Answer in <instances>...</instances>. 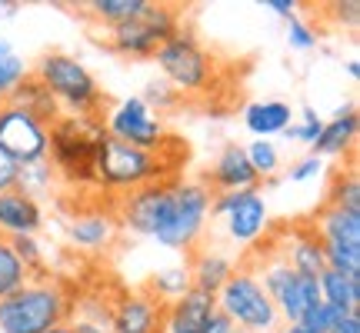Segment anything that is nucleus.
<instances>
[{
  "mask_svg": "<svg viewBox=\"0 0 360 333\" xmlns=\"http://www.w3.org/2000/svg\"><path fill=\"white\" fill-rule=\"evenodd\" d=\"M330 333H360V310H347L340 313L330 327Z\"/></svg>",
  "mask_w": 360,
  "mask_h": 333,
  "instance_id": "ea45409f",
  "label": "nucleus"
},
{
  "mask_svg": "<svg viewBox=\"0 0 360 333\" xmlns=\"http://www.w3.org/2000/svg\"><path fill=\"white\" fill-rule=\"evenodd\" d=\"M44 227V210L34 197L24 190H4L0 193V237L17 240V237H37Z\"/></svg>",
  "mask_w": 360,
  "mask_h": 333,
  "instance_id": "4468645a",
  "label": "nucleus"
},
{
  "mask_svg": "<svg viewBox=\"0 0 360 333\" xmlns=\"http://www.w3.org/2000/svg\"><path fill=\"white\" fill-rule=\"evenodd\" d=\"M34 80L53 97V103H60L67 114L77 117H101L103 93L97 87V80L87 67L80 64L70 53H47L40 57Z\"/></svg>",
  "mask_w": 360,
  "mask_h": 333,
  "instance_id": "39448f33",
  "label": "nucleus"
},
{
  "mask_svg": "<svg viewBox=\"0 0 360 333\" xmlns=\"http://www.w3.org/2000/svg\"><path fill=\"white\" fill-rule=\"evenodd\" d=\"M327 270H337L344 277H360V247L350 244H321Z\"/></svg>",
  "mask_w": 360,
  "mask_h": 333,
  "instance_id": "2f4dec72",
  "label": "nucleus"
},
{
  "mask_svg": "<svg viewBox=\"0 0 360 333\" xmlns=\"http://www.w3.org/2000/svg\"><path fill=\"white\" fill-rule=\"evenodd\" d=\"M164 307L150 290L130 294L110 310V330L107 333H160L164 327Z\"/></svg>",
  "mask_w": 360,
  "mask_h": 333,
  "instance_id": "ddd939ff",
  "label": "nucleus"
},
{
  "mask_svg": "<svg viewBox=\"0 0 360 333\" xmlns=\"http://www.w3.org/2000/svg\"><path fill=\"white\" fill-rule=\"evenodd\" d=\"M340 317L337 310H330L327 303H317V307H310L304 317H300V323L307 327V330L314 333H330V327H334V320Z\"/></svg>",
  "mask_w": 360,
  "mask_h": 333,
  "instance_id": "c9c22d12",
  "label": "nucleus"
},
{
  "mask_svg": "<svg viewBox=\"0 0 360 333\" xmlns=\"http://www.w3.org/2000/svg\"><path fill=\"white\" fill-rule=\"evenodd\" d=\"M264 7H267V11H274L277 17H283V20L297 17V4H294V0H267Z\"/></svg>",
  "mask_w": 360,
  "mask_h": 333,
  "instance_id": "79ce46f5",
  "label": "nucleus"
},
{
  "mask_svg": "<svg viewBox=\"0 0 360 333\" xmlns=\"http://www.w3.org/2000/svg\"><path fill=\"white\" fill-rule=\"evenodd\" d=\"M180 30V17L170 4H147V11L110 27L107 44L124 57H154L164 44Z\"/></svg>",
  "mask_w": 360,
  "mask_h": 333,
  "instance_id": "0eeeda50",
  "label": "nucleus"
},
{
  "mask_svg": "<svg viewBox=\"0 0 360 333\" xmlns=\"http://www.w3.org/2000/svg\"><path fill=\"white\" fill-rule=\"evenodd\" d=\"M210 217H217L224 223V233L231 237L233 244H257L270 227V210L260 187L214 193Z\"/></svg>",
  "mask_w": 360,
  "mask_h": 333,
  "instance_id": "9b49d317",
  "label": "nucleus"
},
{
  "mask_svg": "<svg viewBox=\"0 0 360 333\" xmlns=\"http://www.w3.org/2000/svg\"><path fill=\"white\" fill-rule=\"evenodd\" d=\"M27 77H30V74H27L24 57L13 51L7 40L0 37V97L7 100V97H11L13 90L20 87V84H24Z\"/></svg>",
  "mask_w": 360,
  "mask_h": 333,
  "instance_id": "a878e982",
  "label": "nucleus"
},
{
  "mask_svg": "<svg viewBox=\"0 0 360 333\" xmlns=\"http://www.w3.org/2000/svg\"><path fill=\"white\" fill-rule=\"evenodd\" d=\"M310 230L317 233L321 244H350L360 247V214H347L340 207L323 204L317 217L310 223Z\"/></svg>",
  "mask_w": 360,
  "mask_h": 333,
  "instance_id": "6ab92c4d",
  "label": "nucleus"
},
{
  "mask_svg": "<svg viewBox=\"0 0 360 333\" xmlns=\"http://www.w3.org/2000/svg\"><path fill=\"white\" fill-rule=\"evenodd\" d=\"M174 174V160L150 150H137L130 143H120L114 137L103 133L97 143V157H94V187L114 193H130L141 190L147 183H160L170 180Z\"/></svg>",
  "mask_w": 360,
  "mask_h": 333,
  "instance_id": "20e7f679",
  "label": "nucleus"
},
{
  "mask_svg": "<svg viewBox=\"0 0 360 333\" xmlns=\"http://www.w3.org/2000/svg\"><path fill=\"white\" fill-rule=\"evenodd\" d=\"M257 280H260V287L267 290L270 303H274V310H277L281 323H297L310 307L323 303L317 277L294 273V270L287 267L283 256H270L267 263H260Z\"/></svg>",
  "mask_w": 360,
  "mask_h": 333,
  "instance_id": "6e6552de",
  "label": "nucleus"
},
{
  "mask_svg": "<svg viewBox=\"0 0 360 333\" xmlns=\"http://www.w3.org/2000/svg\"><path fill=\"white\" fill-rule=\"evenodd\" d=\"M70 290L47 273L30 277L13 294L0 296V333H44L70 317Z\"/></svg>",
  "mask_w": 360,
  "mask_h": 333,
  "instance_id": "f257e3e1",
  "label": "nucleus"
},
{
  "mask_svg": "<svg viewBox=\"0 0 360 333\" xmlns=\"http://www.w3.org/2000/svg\"><path fill=\"white\" fill-rule=\"evenodd\" d=\"M0 150L11 157L17 166L47 160L51 150V124L27 110L20 103L4 100L0 107Z\"/></svg>",
  "mask_w": 360,
  "mask_h": 333,
  "instance_id": "9d476101",
  "label": "nucleus"
},
{
  "mask_svg": "<svg viewBox=\"0 0 360 333\" xmlns=\"http://www.w3.org/2000/svg\"><path fill=\"white\" fill-rule=\"evenodd\" d=\"M103 133H107L103 117L57 114L51 124V150H47L57 180L70 187H94V157Z\"/></svg>",
  "mask_w": 360,
  "mask_h": 333,
  "instance_id": "7ed1b4c3",
  "label": "nucleus"
},
{
  "mask_svg": "<svg viewBox=\"0 0 360 333\" xmlns=\"http://www.w3.org/2000/svg\"><path fill=\"white\" fill-rule=\"evenodd\" d=\"M214 310H217L214 294H204V290L191 287L180 300L164 307V327H160V333H204V323Z\"/></svg>",
  "mask_w": 360,
  "mask_h": 333,
  "instance_id": "dca6fc26",
  "label": "nucleus"
},
{
  "mask_svg": "<svg viewBox=\"0 0 360 333\" xmlns=\"http://www.w3.org/2000/svg\"><path fill=\"white\" fill-rule=\"evenodd\" d=\"M147 4L150 0H90V4H84V11H87L90 20L117 27V24H124V20H130V17L143 13Z\"/></svg>",
  "mask_w": 360,
  "mask_h": 333,
  "instance_id": "b1692460",
  "label": "nucleus"
},
{
  "mask_svg": "<svg viewBox=\"0 0 360 333\" xmlns=\"http://www.w3.org/2000/svg\"><path fill=\"white\" fill-rule=\"evenodd\" d=\"M107 137H114L120 143H130L137 150H150V154H160L167 150V127H164V117L157 114L154 107H147L143 97H127L120 100L107 114Z\"/></svg>",
  "mask_w": 360,
  "mask_h": 333,
  "instance_id": "f8f14e48",
  "label": "nucleus"
},
{
  "mask_svg": "<svg viewBox=\"0 0 360 333\" xmlns=\"http://www.w3.org/2000/svg\"><path fill=\"white\" fill-rule=\"evenodd\" d=\"M210 204H214V193L207 183L170 177L164 207H160V217L154 227V240L170 250H193L207 230Z\"/></svg>",
  "mask_w": 360,
  "mask_h": 333,
  "instance_id": "f03ea898",
  "label": "nucleus"
},
{
  "mask_svg": "<svg viewBox=\"0 0 360 333\" xmlns=\"http://www.w3.org/2000/svg\"><path fill=\"white\" fill-rule=\"evenodd\" d=\"M154 57L160 74L167 77V87H174V93H204L214 84V60H210V53L191 34H184V30H177Z\"/></svg>",
  "mask_w": 360,
  "mask_h": 333,
  "instance_id": "1a4fd4ad",
  "label": "nucleus"
},
{
  "mask_svg": "<svg viewBox=\"0 0 360 333\" xmlns=\"http://www.w3.org/2000/svg\"><path fill=\"white\" fill-rule=\"evenodd\" d=\"M281 256L287 260V267L294 270V273H304V277H321L323 270H327V263H323V247L310 227L294 230L290 244H287V250H283Z\"/></svg>",
  "mask_w": 360,
  "mask_h": 333,
  "instance_id": "412c9836",
  "label": "nucleus"
},
{
  "mask_svg": "<svg viewBox=\"0 0 360 333\" xmlns=\"http://www.w3.org/2000/svg\"><path fill=\"white\" fill-rule=\"evenodd\" d=\"M287 44H290L294 51H314V47H317V30H314L307 20L290 17V20H287Z\"/></svg>",
  "mask_w": 360,
  "mask_h": 333,
  "instance_id": "f704fd0d",
  "label": "nucleus"
},
{
  "mask_svg": "<svg viewBox=\"0 0 360 333\" xmlns=\"http://www.w3.org/2000/svg\"><path fill=\"white\" fill-rule=\"evenodd\" d=\"M281 333H314V330H307L304 323L297 320V323H283V330H281Z\"/></svg>",
  "mask_w": 360,
  "mask_h": 333,
  "instance_id": "c03bdc74",
  "label": "nucleus"
},
{
  "mask_svg": "<svg viewBox=\"0 0 360 333\" xmlns=\"http://www.w3.org/2000/svg\"><path fill=\"white\" fill-rule=\"evenodd\" d=\"M330 207H340L347 214H360V180L357 170H347V174H337L334 183H330Z\"/></svg>",
  "mask_w": 360,
  "mask_h": 333,
  "instance_id": "7c9ffc66",
  "label": "nucleus"
},
{
  "mask_svg": "<svg viewBox=\"0 0 360 333\" xmlns=\"http://www.w3.org/2000/svg\"><path fill=\"white\" fill-rule=\"evenodd\" d=\"M27 280H30V273H27V267L17 260L11 240H7V237H0V296L13 294V290H17V287H24Z\"/></svg>",
  "mask_w": 360,
  "mask_h": 333,
  "instance_id": "cd10ccee",
  "label": "nucleus"
},
{
  "mask_svg": "<svg viewBox=\"0 0 360 333\" xmlns=\"http://www.w3.org/2000/svg\"><path fill=\"white\" fill-rule=\"evenodd\" d=\"M11 103H20V107H27V110H34L37 117H44L47 124H53L57 120V103H53V97L47 93V90L40 87L34 77H27L20 87L13 90L11 97H7Z\"/></svg>",
  "mask_w": 360,
  "mask_h": 333,
  "instance_id": "393cba45",
  "label": "nucleus"
},
{
  "mask_svg": "<svg viewBox=\"0 0 360 333\" xmlns=\"http://www.w3.org/2000/svg\"><path fill=\"white\" fill-rule=\"evenodd\" d=\"M347 74H350L354 80L360 77V60H347Z\"/></svg>",
  "mask_w": 360,
  "mask_h": 333,
  "instance_id": "a18cd8bd",
  "label": "nucleus"
},
{
  "mask_svg": "<svg viewBox=\"0 0 360 333\" xmlns=\"http://www.w3.org/2000/svg\"><path fill=\"white\" fill-rule=\"evenodd\" d=\"M214 300L220 313L240 333H270L281 327V317L254 270H233L231 280L214 294Z\"/></svg>",
  "mask_w": 360,
  "mask_h": 333,
  "instance_id": "423d86ee",
  "label": "nucleus"
},
{
  "mask_svg": "<svg viewBox=\"0 0 360 333\" xmlns=\"http://www.w3.org/2000/svg\"><path fill=\"white\" fill-rule=\"evenodd\" d=\"M0 107H4V97H0Z\"/></svg>",
  "mask_w": 360,
  "mask_h": 333,
  "instance_id": "de8ad7c7",
  "label": "nucleus"
},
{
  "mask_svg": "<svg viewBox=\"0 0 360 333\" xmlns=\"http://www.w3.org/2000/svg\"><path fill=\"white\" fill-rule=\"evenodd\" d=\"M294 124V110L283 100H257L244 110V127L254 133V141H270Z\"/></svg>",
  "mask_w": 360,
  "mask_h": 333,
  "instance_id": "aec40b11",
  "label": "nucleus"
},
{
  "mask_svg": "<svg viewBox=\"0 0 360 333\" xmlns=\"http://www.w3.org/2000/svg\"><path fill=\"white\" fill-rule=\"evenodd\" d=\"M323 174V160L321 157H304V160H297L290 170H287V180L290 183H307V180H314V177H321Z\"/></svg>",
  "mask_w": 360,
  "mask_h": 333,
  "instance_id": "e433bc0d",
  "label": "nucleus"
},
{
  "mask_svg": "<svg viewBox=\"0 0 360 333\" xmlns=\"http://www.w3.org/2000/svg\"><path fill=\"white\" fill-rule=\"evenodd\" d=\"M244 154H247L250 170L257 174V180H270L274 174H277V166H281V154H277V147H274L270 141L244 143Z\"/></svg>",
  "mask_w": 360,
  "mask_h": 333,
  "instance_id": "c756f323",
  "label": "nucleus"
},
{
  "mask_svg": "<svg viewBox=\"0 0 360 333\" xmlns=\"http://www.w3.org/2000/svg\"><path fill=\"white\" fill-rule=\"evenodd\" d=\"M260 180L247 164L244 143H227L217 154L214 166H210V187H217V193H231V190H250Z\"/></svg>",
  "mask_w": 360,
  "mask_h": 333,
  "instance_id": "f3484780",
  "label": "nucleus"
},
{
  "mask_svg": "<svg viewBox=\"0 0 360 333\" xmlns=\"http://www.w3.org/2000/svg\"><path fill=\"white\" fill-rule=\"evenodd\" d=\"M191 290V273L187 267H167L154 273V280H150V294L160 300V303H174L180 296Z\"/></svg>",
  "mask_w": 360,
  "mask_h": 333,
  "instance_id": "bb28decb",
  "label": "nucleus"
},
{
  "mask_svg": "<svg viewBox=\"0 0 360 333\" xmlns=\"http://www.w3.org/2000/svg\"><path fill=\"white\" fill-rule=\"evenodd\" d=\"M11 247H13V254H17V260L27 267L30 277L44 273V247L37 244V237H17V240H11Z\"/></svg>",
  "mask_w": 360,
  "mask_h": 333,
  "instance_id": "72a5a7b5",
  "label": "nucleus"
},
{
  "mask_svg": "<svg viewBox=\"0 0 360 333\" xmlns=\"http://www.w3.org/2000/svg\"><path fill=\"white\" fill-rule=\"evenodd\" d=\"M321 300L337 313H347V310H360V277H344L337 270H323L321 277Z\"/></svg>",
  "mask_w": 360,
  "mask_h": 333,
  "instance_id": "5701e85b",
  "label": "nucleus"
},
{
  "mask_svg": "<svg viewBox=\"0 0 360 333\" xmlns=\"http://www.w3.org/2000/svg\"><path fill=\"white\" fill-rule=\"evenodd\" d=\"M20 11V4H13V0H0V20H7L13 13Z\"/></svg>",
  "mask_w": 360,
  "mask_h": 333,
  "instance_id": "37998d69",
  "label": "nucleus"
},
{
  "mask_svg": "<svg viewBox=\"0 0 360 333\" xmlns=\"http://www.w3.org/2000/svg\"><path fill=\"white\" fill-rule=\"evenodd\" d=\"M357 107H344V110H337L330 120H323L321 127V137L314 141V157H321V160H327V157H340L347 154L350 147H354V141H357Z\"/></svg>",
  "mask_w": 360,
  "mask_h": 333,
  "instance_id": "a211bd4d",
  "label": "nucleus"
},
{
  "mask_svg": "<svg viewBox=\"0 0 360 333\" xmlns=\"http://www.w3.org/2000/svg\"><path fill=\"white\" fill-rule=\"evenodd\" d=\"M321 127H323V120L317 117V110H314V107H304L300 120L283 130V137H287V141H297V143H307V147H314V141L321 137Z\"/></svg>",
  "mask_w": 360,
  "mask_h": 333,
  "instance_id": "473e14b6",
  "label": "nucleus"
},
{
  "mask_svg": "<svg viewBox=\"0 0 360 333\" xmlns=\"http://www.w3.org/2000/svg\"><path fill=\"white\" fill-rule=\"evenodd\" d=\"M174 100H177V93H174L167 84H150L147 93H143V103H147V107L157 103V114H160V107H167V103H174Z\"/></svg>",
  "mask_w": 360,
  "mask_h": 333,
  "instance_id": "4c0bfd02",
  "label": "nucleus"
},
{
  "mask_svg": "<svg viewBox=\"0 0 360 333\" xmlns=\"http://www.w3.org/2000/svg\"><path fill=\"white\" fill-rule=\"evenodd\" d=\"M117 230H120V223L110 210H101V207H87V210H80L70 217L67 223V240L80 250H103V247H110L117 240Z\"/></svg>",
  "mask_w": 360,
  "mask_h": 333,
  "instance_id": "2eb2a0df",
  "label": "nucleus"
},
{
  "mask_svg": "<svg viewBox=\"0 0 360 333\" xmlns=\"http://www.w3.org/2000/svg\"><path fill=\"white\" fill-rule=\"evenodd\" d=\"M57 183V174H53L51 160H37V164L20 166V177H17V190H24L27 197H44Z\"/></svg>",
  "mask_w": 360,
  "mask_h": 333,
  "instance_id": "c85d7f7f",
  "label": "nucleus"
},
{
  "mask_svg": "<svg viewBox=\"0 0 360 333\" xmlns=\"http://www.w3.org/2000/svg\"><path fill=\"white\" fill-rule=\"evenodd\" d=\"M187 273H191V287L204 290V294H217L220 287L231 280L233 263L231 256L217 254V250H200V254H193Z\"/></svg>",
  "mask_w": 360,
  "mask_h": 333,
  "instance_id": "4be33fe9",
  "label": "nucleus"
},
{
  "mask_svg": "<svg viewBox=\"0 0 360 333\" xmlns=\"http://www.w3.org/2000/svg\"><path fill=\"white\" fill-rule=\"evenodd\" d=\"M44 333H74V327L67 320V323H60V327H51V330H44Z\"/></svg>",
  "mask_w": 360,
  "mask_h": 333,
  "instance_id": "49530a36",
  "label": "nucleus"
},
{
  "mask_svg": "<svg viewBox=\"0 0 360 333\" xmlns=\"http://www.w3.org/2000/svg\"><path fill=\"white\" fill-rule=\"evenodd\" d=\"M17 177H20V166H17L11 157L0 150V193L13 190V187H17Z\"/></svg>",
  "mask_w": 360,
  "mask_h": 333,
  "instance_id": "58836bf2",
  "label": "nucleus"
},
{
  "mask_svg": "<svg viewBox=\"0 0 360 333\" xmlns=\"http://www.w3.org/2000/svg\"><path fill=\"white\" fill-rule=\"evenodd\" d=\"M204 333H240V330H237V327H233L220 310H214V313L207 317V323H204Z\"/></svg>",
  "mask_w": 360,
  "mask_h": 333,
  "instance_id": "a19ab883",
  "label": "nucleus"
}]
</instances>
